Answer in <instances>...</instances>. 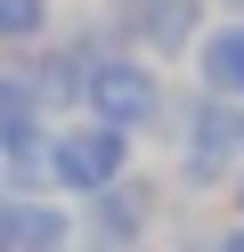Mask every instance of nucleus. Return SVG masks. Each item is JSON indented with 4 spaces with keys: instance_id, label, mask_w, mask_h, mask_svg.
<instances>
[{
    "instance_id": "nucleus-1",
    "label": "nucleus",
    "mask_w": 244,
    "mask_h": 252,
    "mask_svg": "<svg viewBox=\"0 0 244 252\" xmlns=\"http://www.w3.org/2000/svg\"><path fill=\"white\" fill-rule=\"evenodd\" d=\"M163 130H179V187L187 195H211V187L236 179V163H244V106L195 90L179 114H163Z\"/></svg>"
},
{
    "instance_id": "nucleus-2",
    "label": "nucleus",
    "mask_w": 244,
    "mask_h": 252,
    "mask_svg": "<svg viewBox=\"0 0 244 252\" xmlns=\"http://www.w3.org/2000/svg\"><path fill=\"white\" fill-rule=\"evenodd\" d=\"M81 114H90V122H106V130H130V138L163 130V114H171L163 65H155V57H139V49H106V57L90 65Z\"/></svg>"
},
{
    "instance_id": "nucleus-3",
    "label": "nucleus",
    "mask_w": 244,
    "mask_h": 252,
    "mask_svg": "<svg viewBox=\"0 0 244 252\" xmlns=\"http://www.w3.org/2000/svg\"><path fill=\"white\" fill-rule=\"evenodd\" d=\"M130 147H139L130 130H106V122H90V114L49 122V195L81 203V195H98V187H114L130 171Z\"/></svg>"
},
{
    "instance_id": "nucleus-4",
    "label": "nucleus",
    "mask_w": 244,
    "mask_h": 252,
    "mask_svg": "<svg viewBox=\"0 0 244 252\" xmlns=\"http://www.w3.org/2000/svg\"><path fill=\"white\" fill-rule=\"evenodd\" d=\"M163 220V187L146 171H122L114 187L73 203V252H139Z\"/></svg>"
},
{
    "instance_id": "nucleus-5",
    "label": "nucleus",
    "mask_w": 244,
    "mask_h": 252,
    "mask_svg": "<svg viewBox=\"0 0 244 252\" xmlns=\"http://www.w3.org/2000/svg\"><path fill=\"white\" fill-rule=\"evenodd\" d=\"M98 25H106L114 49H139V57H187L195 41H204L211 25V0H106L98 8Z\"/></svg>"
},
{
    "instance_id": "nucleus-6",
    "label": "nucleus",
    "mask_w": 244,
    "mask_h": 252,
    "mask_svg": "<svg viewBox=\"0 0 244 252\" xmlns=\"http://www.w3.org/2000/svg\"><path fill=\"white\" fill-rule=\"evenodd\" d=\"M106 49H114V41H106V25H81V33H65V41H33L16 65H25L33 98H41V114H65V106H81V90H90V65H98Z\"/></svg>"
},
{
    "instance_id": "nucleus-7",
    "label": "nucleus",
    "mask_w": 244,
    "mask_h": 252,
    "mask_svg": "<svg viewBox=\"0 0 244 252\" xmlns=\"http://www.w3.org/2000/svg\"><path fill=\"white\" fill-rule=\"evenodd\" d=\"M187 65H195V90H204V98L244 106V17H211L204 41L187 49Z\"/></svg>"
},
{
    "instance_id": "nucleus-8",
    "label": "nucleus",
    "mask_w": 244,
    "mask_h": 252,
    "mask_svg": "<svg viewBox=\"0 0 244 252\" xmlns=\"http://www.w3.org/2000/svg\"><path fill=\"white\" fill-rule=\"evenodd\" d=\"M16 252H73V203L65 195H0Z\"/></svg>"
},
{
    "instance_id": "nucleus-9",
    "label": "nucleus",
    "mask_w": 244,
    "mask_h": 252,
    "mask_svg": "<svg viewBox=\"0 0 244 252\" xmlns=\"http://www.w3.org/2000/svg\"><path fill=\"white\" fill-rule=\"evenodd\" d=\"M33 130H49L41 98H33L25 65H0V147H16V138H33Z\"/></svg>"
},
{
    "instance_id": "nucleus-10",
    "label": "nucleus",
    "mask_w": 244,
    "mask_h": 252,
    "mask_svg": "<svg viewBox=\"0 0 244 252\" xmlns=\"http://www.w3.org/2000/svg\"><path fill=\"white\" fill-rule=\"evenodd\" d=\"M33 41H49V0H0V49L25 57Z\"/></svg>"
},
{
    "instance_id": "nucleus-11",
    "label": "nucleus",
    "mask_w": 244,
    "mask_h": 252,
    "mask_svg": "<svg viewBox=\"0 0 244 252\" xmlns=\"http://www.w3.org/2000/svg\"><path fill=\"white\" fill-rule=\"evenodd\" d=\"M211 252H244V220H236V228H220V244H211Z\"/></svg>"
},
{
    "instance_id": "nucleus-12",
    "label": "nucleus",
    "mask_w": 244,
    "mask_h": 252,
    "mask_svg": "<svg viewBox=\"0 0 244 252\" xmlns=\"http://www.w3.org/2000/svg\"><path fill=\"white\" fill-rule=\"evenodd\" d=\"M228 203H236V220H244V163H236V179H228Z\"/></svg>"
},
{
    "instance_id": "nucleus-13",
    "label": "nucleus",
    "mask_w": 244,
    "mask_h": 252,
    "mask_svg": "<svg viewBox=\"0 0 244 252\" xmlns=\"http://www.w3.org/2000/svg\"><path fill=\"white\" fill-rule=\"evenodd\" d=\"M0 252H16V236H8V203H0Z\"/></svg>"
},
{
    "instance_id": "nucleus-14",
    "label": "nucleus",
    "mask_w": 244,
    "mask_h": 252,
    "mask_svg": "<svg viewBox=\"0 0 244 252\" xmlns=\"http://www.w3.org/2000/svg\"><path fill=\"white\" fill-rule=\"evenodd\" d=\"M220 8H228V17H244V0H220Z\"/></svg>"
},
{
    "instance_id": "nucleus-15",
    "label": "nucleus",
    "mask_w": 244,
    "mask_h": 252,
    "mask_svg": "<svg viewBox=\"0 0 244 252\" xmlns=\"http://www.w3.org/2000/svg\"><path fill=\"white\" fill-rule=\"evenodd\" d=\"M139 252H146V244H139Z\"/></svg>"
}]
</instances>
